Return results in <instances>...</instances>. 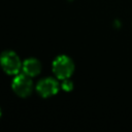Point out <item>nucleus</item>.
<instances>
[{
  "instance_id": "obj_1",
  "label": "nucleus",
  "mask_w": 132,
  "mask_h": 132,
  "mask_svg": "<svg viewBox=\"0 0 132 132\" xmlns=\"http://www.w3.org/2000/svg\"><path fill=\"white\" fill-rule=\"evenodd\" d=\"M74 71V63L66 55L58 56L53 62V72L59 79L69 78Z\"/></svg>"
},
{
  "instance_id": "obj_2",
  "label": "nucleus",
  "mask_w": 132,
  "mask_h": 132,
  "mask_svg": "<svg viewBox=\"0 0 132 132\" xmlns=\"http://www.w3.org/2000/svg\"><path fill=\"white\" fill-rule=\"evenodd\" d=\"M23 63L21 62L19 56L12 51H4L0 55V66L3 71L10 75L19 74L22 69Z\"/></svg>"
},
{
  "instance_id": "obj_3",
  "label": "nucleus",
  "mask_w": 132,
  "mask_h": 132,
  "mask_svg": "<svg viewBox=\"0 0 132 132\" xmlns=\"http://www.w3.org/2000/svg\"><path fill=\"white\" fill-rule=\"evenodd\" d=\"M12 90L20 97H28L33 90V82L31 77L27 74H16L12 80Z\"/></svg>"
},
{
  "instance_id": "obj_4",
  "label": "nucleus",
  "mask_w": 132,
  "mask_h": 132,
  "mask_svg": "<svg viewBox=\"0 0 132 132\" xmlns=\"http://www.w3.org/2000/svg\"><path fill=\"white\" fill-rule=\"evenodd\" d=\"M36 92L43 98L52 97L59 92V84L53 77H44L37 82Z\"/></svg>"
},
{
  "instance_id": "obj_5",
  "label": "nucleus",
  "mask_w": 132,
  "mask_h": 132,
  "mask_svg": "<svg viewBox=\"0 0 132 132\" xmlns=\"http://www.w3.org/2000/svg\"><path fill=\"white\" fill-rule=\"evenodd\" d=\"M22 70L30 77L36 76L41 71V63L35 58H28L23 62Z\"/></svg>"
},
{
  "instance_id": "obj_6",
  "label": "nucleus",
  "mask_w": 132,
  "mask_h": 132,
  "mask_svg": "<svg viewBox=\"0 0 132 132\" xmlns=\"http://www.w3.org/2000/svg\"><path fill=\"white\" fill-rule=\"evenodd\" d=\"M61 87H62V89H63L64 91L70 92V91H72V89H73V84H72L71 80H69L68 78H66V79H63V82H62Z\"/></svg>"
},
{
  "instance_id": "obj_7",
  "label": "nucleus",
  "mask_w": 132,
  "mask_h": 132,
  "mask_svg": "<svg viewBox=\"0 0 132 132\" xmlns=\"http://www.w3.org/2000/svg\"><path fill=\"white\" fill-rule=\"evenodd\" d=\"M0 117H1V109H0Z\"/></svg>"
}]
</instances>
